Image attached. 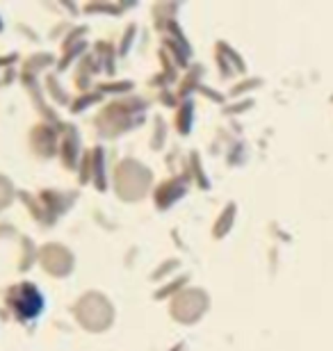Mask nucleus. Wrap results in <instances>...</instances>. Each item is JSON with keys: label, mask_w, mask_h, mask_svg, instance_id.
Segmentation results:
<instances>
[]
</instances>
